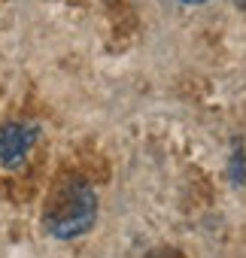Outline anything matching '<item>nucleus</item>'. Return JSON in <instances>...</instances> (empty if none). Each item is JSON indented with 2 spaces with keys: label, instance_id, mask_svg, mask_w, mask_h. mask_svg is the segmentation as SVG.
<instances>
[{
  "label": "nucleus",
  "instance_id": "5",
  "mask_svg": "<svg viewBox=\"0 0 246 258\" xmlns=\"http://www.w3.org/2000/svg\"><path fill=\"white\" fill-rule=\"evenodd\" d=\"M234 4H237V7H240L243 13H246V0H234Z\"/></svg>",
  "mask_w": 246,
  "mask_h": 258
},
{
  "label": "nucleus",
  "instance_id": "3",
  "mask_svg": "<svg viewBox=\"0 0 246 258\" xmlns=\"http://www.w3.org/2000/svg\"><path fill=\"white\" fill-rule=\"evenodd\" d=\"M228 176L237 188L246 185V149H243V140L237 137L231 143V161H228Z\"/></svg>",
  "mask_w": 246,
  "mask_h": 258
},
{
  "label": "nucleus",
  "instance_id": "4",
  "mask_svg": "<svg viewBox=\"0 0 246 258\" xmlns=\"http://www.w3.org/2000/svg\"><path fill=\"white\" fill-rule=\"evenodd\" d=\"M176 4H182V7H204V4H210V0H176Z\"/></svg>",
  "mask_w": 246,
  "mask_h": 258
},
{
  "label": "nucleus",
  "instance_id": "1",
  "mask_svg": "<svg viewBox=\"0 0 246 258\" xmlns=\"http://www.w3.org/2000/svg\"><path fill=\"white\" fill-rule=\"evenodd\" d=\"M97 195L85 179H67L46 210V231L55 240H76L94 228Z\"/></svg>",
  "mask_w": 246,
  "mask_h": 258
},
{
  "label": "nucleus",
  "instance_id": "2",
  "mask_svg": "<svg viewBox=\"0 0 246 258\" xmlns=\"http://www.w3.org/2000/svg\"><path fill=\"white\" fill-rule=\"evenodd\" d=\"M40 137V127L28 121H7L0 124V167L16 170L25 164L31 146Z\"/></svg>",
  "mask_w": 246,
  "mask_h": 258
}]
</instances>
